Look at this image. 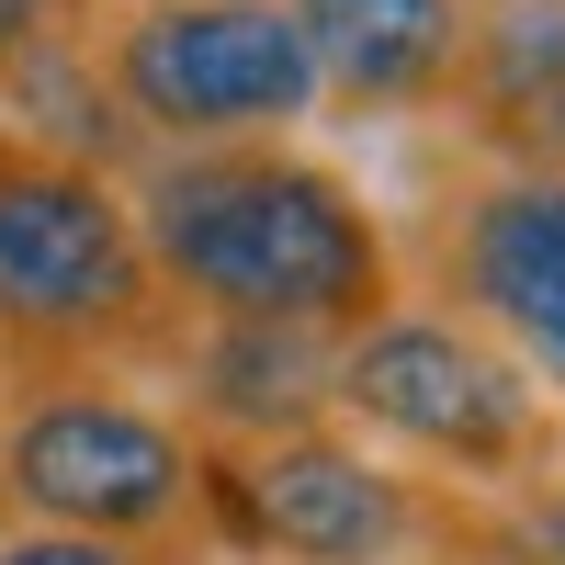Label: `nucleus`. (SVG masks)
Segmentation results:
<instances>
[{"label": "nucleus", "mask_w": 565, "mask_h": 565, "mask_svg": "<svg viewBox=\"0 0 565 565\" xmlns=\"http://www.w3.org/2000/svg\"><path fill=\"white\" fill-rule=\"evenodd\" d=\"M148 271L181 317H249V328H317L351 340L362 317L407 295V249L373 215V193L295 148V136H238V148H148L125 170Z\"/></svg>", "instance_id": "nucleus-1"}, {"label": "nucleus", "mask_w": 565, "mask_h": 565, "mask_svg": "<svg viewBox=\"0 0 565 565\" xmlns=\"http://www.w3.org/2000/svg\"><path fill=\"white\" fill-rule=\"evenodd\" d=\"M181 328L125 181L0 125V373H170Z\"/></svg>", "instance_id": "nucleus-2"}, {"label": "nucleus", "mask_w": 565, "mask_h": 565, "mask_svg": "<svg viewBox=\"0 0 565 565\" xmlns=\"http://www.w3.org/2000/svg\"><path fill=\"white\" fill-rule=\"evenodd\" d=\"M328 418L407 476H452L463 498H521L565 463V407L543 396V373L418 282L328 351Z\"/></svg>", "instance_id": "nucleus-3"}, {"label": "nucleus", "mask_w": 565, "mask_h": 565, "mask_svg": "<svg viewBox=\"0 0 565 565\" xmlns=\"http://www.w3.org/2000/svg\"><path fill=\"white\" fill-rule=\"evenodd\" d=\"M0 532H79L170 565L204 543V441L136 373H0Z\"/></svg>", "instance_id": "nucleus-4"}, {"label": "nucleus", "mask_w": 565, "mask_h": 565, "mask_svg": "<svg viewBox=\"0 0 565 565\" xmlns=\"http://www.w3.org/2000/svg\"><path fill=\"white\" fill-rule=\"evenodd\" d=\"M90 68L114 114L148 148H238V136H295L328 114L317 57L282 0H90Z\"/></svg>", "instance_id": "nucleus-5"}, {"label": "nucleus", "mask_w": 565, "mask_h": 565, "mask_svg": "<svg viewBox=\"0 0 565 565\" xmlns=\"http://www.w3.org/2000/svg\"><path fill=\"white\" fill-rule=\"evenodd\" d=\"M452 521V487L407 476L340 418L271 441H204V532L260 565H418Z\"/></svg>", "instance_id": "nucleus-6"}, {"label": "nucleus", "mask_w": 565, "mask_h": 565, "mask_svg": "<svg viewBox=\"0 0 565 565\" xmlns=\"http://www.w3.org/2000/svg\"><path fill=\"white\" fill-rule=\"evenodd\" d=\"M430 295L509 340L565 407V170H487L430 215Z\"/></svg>", "instance_id": "nucleus-7"}, {"label": "nucleus", "mask_w": 565, "mask_h": 565, "mask_svg": "<svg viewBox=\"0 0 565 565\" xmlns=\"http://www.w3.org/2000/svg\"><path fill=\"white\" fill-rule=\"evenodd\" d=\"M441 114L487 170H565V0H463Z\"/></svg>", "instance_id": "nucleus-8"}, {"label": "nucleus", "mask_w": 565, "mask_h": 565, "mask_svg": "<svg viewBox=\"0 0 565 565\" xmlns=\"http://www.w3.org/2000/svg\"><path fill=\"white\" fill-rule=\"evenodd\" d=\"M340 114H441L463 57V0H282Z\"/></svg>", "instance_id": "nucleus-9"}, {"label": "nucleus", "mask_w": 565, "mask_h": 565, "mask_svg": "<svg viewBox=\"0 0 565 565\" xmlns=\"http://www.w3.org/2000/svg\"><path fill=\"white\" fill-rule=\"evenodd\" d=\"M328 351L317 328H249V317H193L181 328V430L193 441H271L328 418Z\"/></svg>", "instance_id": "nucleus-10"}, {"label": "nucleus", "mask_w": 565, "mask_h": 565, "mask_svg": "<svg viewBox=\"0 0 565 565\" xmlns=\"http://www.w3.org/2000/svg\"><path fill=\"white\" fill-rule=\"evenodd\" d=\"M418 565H543V554H521V532L498 521V498H452V521L430 532Z\"/></svg>", "instance_id": "nucleus-11"}, {"label": "nucleus", "mask_w": 565, "mask_h": 565, "mask_svg": "<svg viewBox=\"0 0 565 565\" xmlns=\"http://www.w3.org/2000/svg\"><path fill=\"white\" fill-rule=\"evenodd\" d=\"M90 23V0H0V79H12L34 45H57V34H79Z\"/></svg>", "instance_id": "nucleus-12"}, {"label": "nucleus", "mask_w": 565, "mask_h": 565, "mask_svg": "<svg viewBox=\"0 0 565 565\" xmlns=\"http://www.w3.org/2000/svg\"><path fill=\"white\" fill-rule=\"evenodd\" d=\"M498 521L521 532V554H543V565H565V463H554V476H532L521 498H498Z\"/></svg>", "instance_id": "nucleus-13"}, {"label": "nucleus", "mask_w": 565, "mask_h": 565, "mask_svg": "<svg viewBox=\"0 0 565 565\" xmlns=\"http://www.w3.org/2000/svg\"><path fill=\"white\" fill-rule=\"evenodd\" d=\"M0 565H148L125 543H79V532H0Z\"/></svg>", "instance_id": "nucleus-14"}]
</instances>
